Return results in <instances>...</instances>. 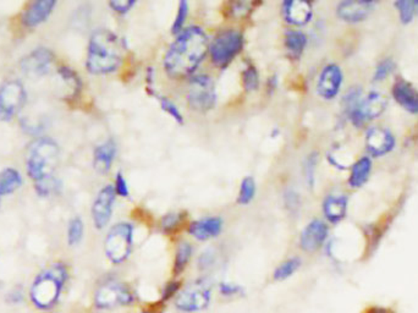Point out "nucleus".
Segmentation results:
<instances>
[{"label": "nucleus", "mask_w": 418, "mask_h": 313, "mask_svg": "<svg viewBox=\"0 0 418 313\" xmlns=\"http://www.w3.org/2000/svg\"><path fill=\"white\" fill-rule=\"evenodd\" d=\"M116 155V143L114 140H107L94 148L93 168L96 172L104 175L111 172Z\"/></svg>", "instance_id": "5701e85b"}, {"label": "nucleus", "mask_w": 418, "mask_h": 313, "mask_svg": "<svg viewBox=\"0 0 418 313\" xmlns=\"http://www.w3.org/2000/svg\"><path fill=\"white\" fill-rule=\"evenodd\" d=\"M317 162H318V155L312 153L308 155L306 160V167H305V174H306V181H307L310 188H313L315 185V172H316Z\"/></svg>", "instance_id": "ea45409f"}, {"label": "nucleus", "mask_w": 418, "mask_h": 313, "mask_svg": "<svg viewBox=\"0 0 418 313\" xmlns=\"http://www.w3.org/2000/svg\"><path fill=\"white\" fill-rule=\"evenodd\" d=\"M243 36L238 30H224L214 37L209 44V56L218 69H225L243 48Z\"/></svg>", "instance_id": "423d86ee"}, {"label": "nucleus", "mask_w": 418, "mask_h": 313, "mask_svg": "<svg viewBox=\"0 0 418 313\" xmlns=\"http://www.w3.org/2000/svg\"><path fill=\"white\" fill-rule=\"evenodd\" d=\"M307 36L300 30H289L285 32V48L289 56L299 59L307 47Z\"/></svg>", "instance_id": "a878e982"}, {"label": "nucleus", "mask_w": 418, "mask_h": 313, "mask_svg": "<svg viewBox=\"0 0 418 313\" xmlns=\"http://www.w3.org/2000/svg\"><path fill=\"white\" fill-rule=\"evenodd\" d=\"M301 265H302V261L300 257L289 258V260L282 262L274 270V280L275 282H284L286 279L290 278L300 270Z\"/></svg>", "instance_id": "cd10ccee"}, {"label": "nucleus", "mask_w": 418, "mask_h": 313, "mask_svg": "<svg viewBox=\"0 0 418 313\" xmlns=\"http://www.w3.org/2000/svg\"><path fill=\"white\" fill-rule=\"evenodd\" d=\"M243 85L245 91L255 92L260 86V73L255 65L250 64L243 71Z\"/></svg>", "instance_id": "473e14b6"}, {"label": "nucleus", "mask_w": 418, "mask_h": 313, "mask_svg": "<svg viewBox=\"0 0 418 313\" xmlns=\"http://www.w3.org/2000/svg\"><path fill=\"white\" fill-rule=\"evenodd\" d=\"M133 225L128 222L116 223L109 229L104 241V252L113 265L124 263L133 252Z\"/></svg>", "instance_id": "39448f33"}, {"label": "nucleus", "mask_w": 418, "mask_h": 313, "mask_svg": "<svg viewBox=\"0 0 418 313\" xmlns=\"http://www.w3.org/2000/svg\"><path fill=\"white\" fill-rule=\"evenodd\" d=\"M54 63V54L48 48L39 47L34 49L20 61L22 71L30 76H44L51 69Z\"/></svg>", "instance_id": "2eb2a0df"}, {"label": "nucleus", "mask_w": 418, "mask_h": 313, "mask_svg": "<svg viewBox=\"0 0 418 313\" xmlns=\"http://www.w3.org/2000/svg\"><path fill=\"white\" fill-rule=\"evenodd\" d=\"M256 195V181L252 176H246L240 185L239 195H238V203L241 206L250 205Z\"/></svg>", "instance_id": "2f4dec72"}, {"label": "nucleus", "mask_w": 418, "mask_h": 313, "mask_svg": "<svg viewBox=\"0 0 418 313\" xmlns=\"http://www.w3.org/2000/svg\"><path fill=\"white\" fill-rule=\"evenodd\" d=\"M344 82V73L337 64L325 65L320 71L317 81V93L325 101L337 98Z\"/></svg>", "instance_id": "ddd939ff"}, {"label": "nucleus", "mask_w": 418, "mask_h": 313, "mask_svg": "<svg viewBox=\"0 0 418 313\" xmlns=\"http://www.w3.org/2000/svg\"><path fill=\"white\" fill-rule=\"evenodd\" d=\"M372 173V159L369 157H362L351 164L350 176L347 184L351 189H361L366 185Z\"/></svg>", "instance_id": "b1692460"}, {"label": "nucleus", "mask_w": 418, "mask_h": 313, "mask_svg": "<svg viewBox=\"0 0 418 313\" xmlns=\"http://www.w3.org/2000/svg\"><path fill=\"white\" fill-rule=\"evenodd\" d=\"M209 43L201 27L191 26L180 32L164 56V70L174 80L191 78L207 53Z\"/></svg>", "instance_id": "f257e3e1"}, {"label": "nucleus", "mask_w": 418, "mask_h": 313, "mask_svg": "<svg viewBox=\"0 0 418 313\" xmlns=\"http://www.w3.org/2000/svg\"><path fill=\"white\" fill-rule=\"evenodd\" d=\"M140 313H156L154 312V311H152V309H143V311H141V312Z\"/></svg>", "instance_id": "09e8293b"}, {"label": "nucleus", "mask_w": 418, "mask_h": 313, "mask_svg": "<svg viewBox=\"0 0 418 313\" xmlns=\"http://www.w3.org/2000/svg\"><path fill=\"white\" fill-rule=\"evenodd\" d=\"M83 232H85V225L80 217H73L68 225V235H66V240H68V246H77L81 242L83 239Z\"/></svg>", "instance_id": "7c9ffc66"}, {"label": "nucleus", "mask_w": 418, "mask_h": 313, "mask_svg": "<svg viewBox=\"0 0 418 313\" xmlns=\"http://www.w3.org/2000/svg\"><path fill=\"white\" fill-rule=\"evenodd\" d=\"M116 198L114 185H106L102 190H99L91 208V215L96 229L102 230L111 222Z\"/></svg>", "instance_id": "f8f14e48"}, {"label": "nucleus", "mask_w": 418, "mask_h": 313, "mask_svg": "<svg viewBox=\"0 0 418 313\" xmlns=\"http://www.w3.org/2000/svg\"><path fill=\"white\" fill-rule=\"evenodd\" d=\"M349 197L346 195H329L323 201V215L330 224H339L346 218Z\"/></svg>", "instance_id": "4be33fe9"}, {"label": "nucleus", "mask_w": 418, "mask_h": 313, "mask_svg": "<svg viewBox=\"0 0 418 313\" xmlns=\"http://www.w3.org/2000/svg\"><path fill=\"white\" fill-rule=\"evenodd\" d=\"M394 101L412 116L418 114V91L404 78H397L392 88Z\"/></svg>", "instance_id": "6ab92c4d"}, {"label": "nucleus", "mask_w": 418, "mask_h": 313, "mask_svg": "<svg viewBox=\"0 0 418 313\" xmlns=\"http://www.w3.org/2000/svg\"><path fill=\"white\" fill-rule=\"evenodd\" d=\"M61 81L64 82L65 87L70 91V95L76 96L81 88V80L75 71L68 66H60L58 69Z\"/></svg>", "instance_id": "c85d7f7f"}, {"label": "nucleus", "mask_w": 418, "mask_h": 313, "mask_svg": "<svg viewBox=\"0 0 418 313\" xmlns=\"http://www.w3.org/2000/svg\"><path fill=\"white\" fill-rule=\"evenodd\" d=\"M135 5H136V1H131V0H113L109 3V6L113 9V11H116L119 15L128 14Z\"/></svg>", "instance_id": "79ce46f5"}, {"label": "nucleus", "mask_w": 418, "mask_h": 313, "mask_svg": "<svg viewBox=\"0 0 418 313\" xmlns=\"http://www.w3.org/2000/svg\"><path fill=\"white\" fill-rule=\"evenodd\" d=\"M183 219V215H179V213H171V215H167L164 218L162 219V229L164 232H173L175 229H178L180 224H181V220Z\"/></svg>", "instance_id": "a19ab883"}, {"label": "nucleus", "mask_w": 418, "mask_h": 313, "mask_svg": "<svg viewBox=\"0 0 418 313\" xmlns=\"http://www.w3.org/2000/svg\"><path fill=\"white\" fill-rule=\"evenodd\" d=\"M0 203H1V196H0Z\"/></svg>", "instance_id": "8fccbe9b"}, {"label": "nucleus", "mask_w": 418, "mask_h": 313, "mask_svg": "<svg viewBox=\"0 0 418 313\" xmlns=\"http://www.w3.org/2000/svg\"><path fill=\"white\" fill-rule=\"evenodd\" d=\"M56 0H36L27 4L21 14V24L26 29H34L51 18L56 8Z\"/></svg>", "instance_id": "f3484780"}, {"label": "nucleus", "mask_w": 418, "mask_h": 313, "mask_svg": "<svg viewBox=\"0 0 418 313\" xmlns=\"http://www.w3.org/2000/svg\"><path fill=\"white\" fill-rule=\"evenodd\" d=\"M328 224L320 220L313 219L305 227L300 236V247L303 252L315 253L323 247L325 241L328 239Z\"/></svg>", "instance_id": "dca6fc26"}, {"label": "nucleus", "mask_w": 418, "mask_h": 313, "mask_svg": "<svg viewBox=\"0 0 418 313\" xmlns=\"http://www.w3.org/2000/svg\"><path fill=\"white\" fill-rule=\"evenodd\" d=\"M186 102L195 112L212 111L217 103V91L213 78L205 73L191 78L186 91Z\"/></svg>", "instance_id": "0eeeda50"}, {"label": "nucleus", "mask_w": 418, "mask_h": 313, "mask_svg": "<svg viewBox=\"0 0 418 313\" xmlns=\"http://www.w3.org/2000/svg\"><path fill=\"white\" fill-rule=\"evenodd\" d=\"M183 290V283L179 280H171L165 284V287H163L162 295H160V302L162 304H167L168 301L174 299L179 295V292Z\"/></svg>", "instance_id": "c9c22d12"}, {"label": "nucleus", "mask_w": 418, "mask_h": 313, "mask_svg": "<svg viewBox=\"0 0 418 313\" xmlns=\"http://www.w3.org/2000/svg\"><path fill=\"white\" fill-rule=\"evenodd\" d=\"M395 69H397V64L392 58H387L384 61H380L373 73V82L384 81L395 71Z\"/></svg>", "instance_id": "72a5a7b5"}, {"label": "nucleus", "mask_w": 418, "mask_h": 313, "mask_svg": "<svg viewBox=\"0 0 418 313\" xmlns=\"http://www.w3.org/2000/svg\"><path fill=\"white\" fill-rule=\"evenodd\" d=\"M114 189H116V196L124 198H128L130 196V189H128V183L125 180L124 174L121 172L116 174Z\"/></svg>", "instance_id": "37998d69"}, {"label": "nucleus", "mask_w": 418, "mask_h": 313, "mask_svg": "<svg viewBox=\"0 0 418 313\" xmlns=\"http://www.w3.org/2000/svg\"><path fill=\"white\" fill-rule=\"evenodd\" d=\"M193 255V245L183 241L178 245L175 251V260H174V268L173 273L175 277L183 274L185 268L188 266V262L191 261Z\"/></svg>", "instance_id": "bb28decb"}, {"label": "nucleus", "mask_w": 418, "mask_h": 313, "mask_svg": "<svg viewBox=\"0 0 418 313\" xmlns=\"http://www.w3.org/2000/svg\"><path fill=\"white\" fill-rule=\"evenodd\" d=\"M286 206L289 210H296L300 207V197L294 191H289L285 195Z\"/></svg>", "instance_id": "49530a36"}, {"label": "nucleus", "mask_w": 418, "mask_h": 313, "mask_svg": "<svg viewBox=\"0 0 418 313\" xmlns=\"http://www.w3.org/2000/svg\"><path fill=\"white\" fill-rule=\"evenodd\" d=\"M27 93L19 80H8L0 86V121L8 123L21 112Z\"/></svg>", "instance_id": "9d476101"}, {"label": "nucleus", "mask_w": 418, "mask_h": 313, "mask_svg": "<svg viewBox=\"0 0 418 313\" xmlns=\"http://www.w3.org/2000/svg\"><path fill=\"white\" fill-rule=\"evenodd\" d=\"M158 101L163 111L167 113L168 116H170L178 124H184L183 113L180 112L179 108H178V106L173 101L168 99L167 97H163V96H158Z\"/></svg>", "instance_id": "f704fd0d"}, {"label": "nucleus", "mask_w": 418, "mask_h": 313, "mask_svg": "<svg viewBox=\"0 0 418 313\" xmlns=\"http://www.w3.org/2000/svg\"><path fill=\"white\" fill-rule=\"evenodd\" d=\"M188 4L186 1H180L179 9H178V14H176L175 21L174 25L171 27V32L174 35H179L181 31L184 30L185 22L188 19Z\"/></svg>", "instance_id": "e433bc0d"}, {"label": "nucleus", "mask_w": 418, "mask_h": 313, "mask_svg": "<svg viewBox=\"0 0 418 313\" xmlns=\"http://www.w3.org/2000/svg\"><path fill=\"white\" fill-rule=\"evenodd\" d=\"M124 41L111 31H96L91 36L87 48L86 69L92 75H108L116 73L124 59Z\"/></svg>", "instance_id": "f03ea898"}, {"label": "nucleus", "mask_w": 418, "mask_h": 313, "mask_svg": "<svg viewBox=\"0 0 418 313\" xmlns=\"http://www.w3.org/2000/svg\"><path fill=\"white\" fill-rule=\"evenodd\" d=\"M68 267L63 262H54L37 274L30 290L32 304L39 309L48 311L56 307L68 282Z\"/></svg>", "instance_id": "7ed1b4c3"}, {"label": "nucleus", "mask_w": 418, "mask_h": 313, "mask_svg": "<svg viewBox=\"0 0 418 313\" xmlns=\"http://www.w3.org/2000/svg\"><path fill=\"white\" fill-rule=\"evenodd\" d=\"M212 300V287L205 278L197 279L176 296L175 307L180 312H201Z\"/></svg>", "instance_id": "1a4fd4ad"}, {"label": "nucleus", "mask_w": 418, "mask_h": 313, "mask_svg": "<svg viewBox=\"0 0 418 313\" xmlns=\"http://www.w3.org/2000/svg\"><path fill=\"white\" fill-rule=\"evenodd\" d=\"M56 189H58V181L54 178H49L34 184V190L39 197H48L51 193H56Z\"/></svg>", "instance_id": "4c0bfd02"}, {"label": "nucleus", "mask_w": 418, "mask_h": 313, "mask_svg": "<svg viewBox=\"0 0 418 313\" xmlns=\"http://www.w3.org/2000/svg\"><path fill=\"white\" fill-rule=\"evenodd\" d=\"M374 6V1H342L337 6V18L347 24H360L367 20Z\"/></svg>", "instance_id": "a211bd4d"}, {"label": "nucleus", "mask_w": 418, "mask_h": 313, "mask_svg": "<svg viewBox=\"0 0 418 313\" xmlns=\"http://www.w3.org/2000/svg\"><path fill=\"white\" fill-rule=\"evenodd\" d=\"M215 253L213 251H205L202 253L201 257L198 258V268L201 270H208L213 266L214 261H215Z\"/></svg>", "instance_id": "c03bdc74"}, {"label": "nucleus", "mask_w": 418, "mask_h": 313, "mask_svg": "<svg viewBox=\"0 0 418 313\" xmlns=\"http://www.w3.org/2000/svg\"><path fill=\"white\" fill-rule=\"evenodd\" d=\"M388 106V99L379 92H371L365 98L360 101V103L346 113L350 118L351 123L360 128L366 124L367 121L376 120L384 114Z\"/></svg>", "instance_id": "9b49d317"}, {"label": "nucleus", "mask_w": 418, "mask_h": 313, "mask_svg": "<svg viewBox=\"0 0 418 313\" xmlns=\"http://www.w3.org/2000/svg\"><path fill=\"white\" fill-rule=\"evenodd\" d=\"M394 6L399 14V19L402 25H410L414 21V16H417L416 10V1L411 0H397L394 3Z\"/></svg>", "instance_id": "c756f323"}, {"label": "nucleus", "mask_w": 418, "mask_h": 313, "mask_svg": "<svg viewBox=\"0 0 418 313\" xmlns=\"http://www.w3.org/2000/svg\"><path fill=\"white\" fill-rule=\"evenodd\" d=\"M361 313H397L393 307L390 306H383V304H372L366 306L361 311Z\"/></svg>", "instance_id": "a18cd8bd"}, {"label": "nucleus", "mask_w": 418, "mask_h": 313, "mask_svg": "<svg viewBox=\"0 0 418 313\" xmlns=\"http://www.w3.org/2000/svg\"><path fill=\"white\" fill-rule=\"evenodd\" d=\"M397 146V138L387 128L374 126L366 133V150L368 155L374 158L384 157L393 152Z\"/></svg>", "instance_id": "4468645a"}, {"label": "nucleus", "mask_w": 418, "mask_h": 313, "mask_svg": "<svg viewBox=\"0 0 418 313\" xmlns=\"http://www.w3.org/2000/svg\"><path fill=\"white\" fill-rule=\"evenodd\" d=\"M59 145L51 138H41L31 145L26 157V172L36 183L53 178L59 162Z\"/></svg>", "instance_id": "20e7f679"}, {"label": "nucleus", "mask_w": 418, "mask_h": 313, "mask_svg": "<svg viewBox=\"0 0 418 313\" xmlns=\"http://www.w3.org/2000/svg\"><path fill=\"white\" fill-rule=\"evenodd\" d=\"M219 292L224 297H238V296H243L245 294V290L239 284L222 282L219 284Z\"/></svg>", "instance_id": "58836bf2"}, {"label": "nucleus", "mask_w": 418, "mask_h": 313, "mask_svg": "<svg viewBox=\"0 0 418 313\" xmlns=\"http://www.w3.org/2000/svg\"><path fill=\"white\" fill-rule=\"evenodd\" d=\"M21 173L15 168L8 167L0 172V196H8L22 186Z\"/></svg>", "instance_id": "393cba45"}, {"label": "nucleus", "mask_w": 418, "mask_h": 313, "mask_svg": "<svg viewBox=\"0 0 418 313\" xmlns=\"http://www.w3.org/2000/svg\"><path fill=\"white\" fill-rule=\"evenodd\" d=\"M282 13L284 20L292 26H306L313 18V8L311 3L303 1V0L284 1Z\"/></svg>", "instance_id": "aec40b11"}, {"label": "nucleus", "mask_w": 418, "mask_h": 313, "mask_svg": "<svg viewBox=\"0 0 418 313\" xmlns=\"http://www.w3.org/2000/svg\"><path fill=\"white\" fill-rule=\"evenodd\" d=\"M22 299H24V294H22L21 290H19V289H15V290L10 292L8 296L9 302H11L13 304L21 302Z\"/></svg>", "instance_id": "de8ad7c7"}, {"label": "nucleus", "mask_w": 418, "mask_h": 313, "mask_svg": "<svg viewBox=\"0 0 418 313\" xmlns=\"http://www.w3.org/2000/svg\"><path fill=\"white\" fill-rule=\"evenodd\" d=\"M223 219L219 217H205L195 220L188 225V232L190 235L198 241H207L220 235L223 232Z\"/></svg>", "instance_id": "412c9836"}, {"label": "nucleus", "mask_w": 418, "mask_h": 313, "mask_svg": "<svg viewBox=\"0 0 418 313\" xmlns=\"http://www.w3.org/2000/svg\"><path fill=\"white\" fill-rule=\"evenodd\" d=\"M94 306L98 309H111L120 306H133L136 302V294L128 284L116 280H108L94 294Z\"/></svg>", "instance_id": "6e6552de"}]
</instances>
